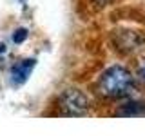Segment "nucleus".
I'll list each match as a JSON object with an SVG mask.
<instances>
[{
	"label": "nucleus",
	"mask_w": 145,
	"mask_h": 136,
	"mask_svg": "<svg viewBox=\"0 0 145 136\" xmlns=\"http://www.w3.org/2000/svg\"><path fill=\"white\" fill-rule=\"evenodd\" d=\"M98 87L102 91V94H105V96H111V98L123 96L133 87V76L123 67H118V65L111 67L102 75Z\"/></svg>",
	"instance_id": "obj_1"
},
{
	"label": "nucleus",
	"mask_w": 145,
	"mask_h": 136,
	"mask_svg": "<svg viewBox=\"0 0 145 136\" xmlns=\"http://www.w3.org/2000/svg\"><path fill=\"white\" fill-rule=\"evenodd\" d=\"M63 107L69 109L71 114H82L85 111V107H87V100L78 91H71V93H67L63 96Z\"/></svg>",
	"instance_id": "obj_2"
},
{
	"label": "nucleus",
	"mask_w": 145,
	"mask_h": 136,
	"mask_svg": "<svg viewBox=\"0 0 145 136\" xmlns=\"http://www.w3.org/2000/svg\"><path fill=\"white\" fill-rule=\"evenodd\" d=\"M33 67H35V60H24V62L18 63V65H15L13 71H11L13 82H15V84H22V82H25L27 76H29L31 71H33Z\"/></svg>",
	"instance_id": "obj_3"
},
{
	"label": "nucleus",
	"mask_w": 145,
	"mask_h": 136,
	"mask_svg": "<svg viewBox=\"0 0 145 136\" xmlns=\"http://www.w3.org/2000/svg\"><path fill=\"white\" fill-rule=\"evenodd\" d=\"M140 75H142V78L145 80V63L142 65V69H140Z\"/></svg>",
	"instance_id": "obj_4"
}]
</instances>
